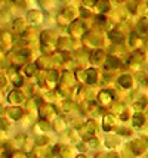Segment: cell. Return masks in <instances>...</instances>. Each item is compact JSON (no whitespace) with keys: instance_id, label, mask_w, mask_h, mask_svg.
<instances>
[{"instance_id":"cell-31","label":"cell","mask_w":148,"mask_h":158,"mask_svg":"<svg viewBox=\"0 0 148 158\" xmlns=\"http://www.w3.org/2000/svg\"><path fill=\"white\" fill-rule=\"evenodd\" d=\"M95 7L98 9L99 12H107L108 7H110V3H108V2H104V0H98L96 5H95Z\"/></svg>"},{"instance_id":"cell-45","label":"cell","mask_w":148,"mask_h":158,"mask_svg":"<svg viewBox=\"0 0 148 158\" xmlns=\"http://www.w3.org/2000/svg\"><path fill=\"white\" fill-rule=\"evenodd\" d=\"M108 157L110 158H119V155H117L116 152H111V154H108Z\"/></svg>"},{"instance_id":"cell-23","label":"cell","mask_w":148,"mask_h":158,"mask_svg":"<svg viewBox=\"0 0 148 158\" xmlns=\"http://www.w3.org/2000/svg\"><path fill=\"white\" fill-rule=\"evenodd\" d=\"M144 58H145L144 50H135L133 53L130 55V58H129V62H130V64H142Z\"/></svg>"},{"instance_id":"cell-25","label":"cell","mask_w":148,"mask_h":158,"mask_svg":"<svg viewBox=\"0 0 148 158\" xmlns=\"http://www.w3.org/2000/svg\"><path fill=\"white\" fill-rule=\"evenodd\" d=\"M37 69H39V65L33 62V64H27L25 67H24V74L27 77H33L36 76V73H37Z\"/></svg>"},{"instance_id":"cell-44","label":"cell","mask_w":148,"mask_h":158,"mask_svg":"<svg viewBox=\"0 0 148 158\" xmlns=\"http://www.w3.org/2000/svg\"><path fill=\"white\" fill-rule=\"evenodd\" d=\"M2 87H6V76H2Z\"/></svg>"},{"instance_id":"cell-46","label":"cell","mask_w":148,"mask_h":158,"mask_svg":"<svg viewBox=\"0 0 148 158\" xmlns=\"http://www.w3.org/2000/svg\"><path fill=\"white\" fill-rule=\"evenodd\" d=\"M76 158H87V157H86L85 154H80V155H77V157H76Z\"/></svg>"},{"instance_id":"cell-30","label":"cell","mask_w":148,"mask_h":158,"mask_svg":"<svg viewBox=\"0 0 148 158\" xmlns=\"http://www.w3.org/2000/svg\"><path fill=\"white\" fill-rule=\"evenodd\" d=\"M71 152H73V151H71L70 146H61L58 157H59V158H71Z\"/></svg>"},{"instance_id":"cell-11","label":"cell","mask_w":148,"mask_h":158,"mask_svg":"<svg viewBox=\"0 0 148 158\" xmlns=\"http://www.w3.org/2000/svg\"><path fill=\"white\" fill-rule=\"evenodd\" d=\"M44 78H46V86H50V89H53L59 80V74H58L57 69H48Z\"/></svg>"},{"instance_id":"cell-42","label":"cell","mask_w":148,"mask_h":158,"mask_svg":"<svg viewBox=\"0 0 148 158\" xmlns=\"http://www.w3.org/2000/svg\"><path fill=\"white\" fill-rule=\"evenodd\" d=\"M77 148H78V151H83V152H85L86 149H87V145H86L85 142H83V143H78Z\"/></svg>"},{"instance_id":"cell-6","label":"cell","mask_w":148,"mask_h":158,"mask_svg":"<svg viewBox=\"0 0 148 158\" xmlns=\"http://www.w3.org/2000/svg\"><path fill=\"white\" fill-rule=\"evenodd\" d=\"M39 114H40V118H42L43 121H50V120L55 118L57 111H55V108L52 105H42L39 108Z\"/></svg>"},{"instance_id":"cell-39","label":"cell","mask_w":148,"mask_h":158,"mask_svg":"<svg viewBox=\"0 0 148 158\" xmlns=\"http://www.w3.org/2000/svg\"><path fill=\"white\" fill-rule=\"evenodd\" d=\"M39 126H40V129L42 130H48L50 126H49V123L48 121H43V120H40V123H39Z\"/></svg>"},{"instance_id":"cell-38","label":"cell","mask_w":148,"mask_h":158,"mask_svg":"<svg viewBox=\"0 0 148 158\" xmlns=\"http://www.w3.org/2000/svg\"><path fill=\"white\" fill-rule=\"evenodd\" d=\"M80 15H82L83 18H89V16H92L91 12L87 10V7H85V6H83L82 9H80Z\"/></svg>"},{"instance_id":"cell-18","label":"cell","mask_w":148,"mask_h":158,"mask_svg":"<svg viewBox=\"0 0 148 158\" xmlns=\"http://www.w3.org/2000/svg\"><path fill=\"white\" fill-rule=\"evenodd\" d=\"M117 83L121 89H130L132 87V83H133V78L130 74H121V76L117 78Z\"/></svg>"},{"instance_id":"cell-7","label":"cell","mask_w":148,"mask_h":158,"mask_svg":"<svg viewBox=\"0 0 148 158\" xmlns=\"http://www.w3.org/2000/svg\"><path fill=\"white\" fill-rule=\"evenodd\" d=\"M105 59H107L105 52H104V50H101V49H95V50H92L91 55H89V61H91V64H93V65H101Z\"/></svg>"},{"instance_id":"cell-33","label":"cell","mask_w":148,"mask_h":158,"mask_svg":"<svg viewBox=\"0 0 148 158\" xmlns=\"http://www.w3.org/2000/svg\"><path fill=\"white\" fill-rule=\"evenodd\" d=\"M136 80H138V83L142 84V86H145V84L148 83L147 74H145V73H138V74H136Z\"/></svg>"},{"instance_id":"cell-2","label":"cell","mask_w":148,"mask_h":158,"mask_svg":"<svg viewBox=\"0 0 148 158\" xmlns=\"http://www.w3.org/2000/svg\"><path fill=\"white\" fill-rule=\"evenodd\" d=\"M68 28H70L68 31H70L71 39L74 41H78L80 39H85L86 34H87V28H86L85 22L82 19H76Z\"/></svg>"},{"instance_id":"cell-3","label":"cell","mask_w":148,"mask_h":158,"mask_svg":"<svg viewBox=\"0 0 148 158\" xmlns=\"http://www.w3.org/2000/svg\"><path fill=\"white\" fill-rule=\"evenodd\" d=\"M77 15V9L76 7H65L61 14L58 15V24L62 25V27H70L71 24L74 22V18Z\"/></svg>"},{"instance_id":"cell-10","label":"cell","mask_w":148,"mask_h":158,"mask_svg":"<svg viewBox=\"0 0 148 158\" xmlns=\"http://www.w3.org/2000/svg\"><path fill=\"white\" fill-rule=\"evenodd\" d=\"M98 103L102 106H108L113 103V93L110 90H101L98 93Z\"/></svg>"},{"instance_id":"cell-41","label":"cell","mask_w":148,"mask_h":158,"mask_svg":"<svg viewBox=\"0 0 148 158\" xmlns=\"http://www.w3.org/2000/svg\"><path fill=\"white\" fill-rule=\"evenodd\" d=\"M12 158H27V155H25L24 152H14Z\"/></svg>"},{"instance_id":"cell-34","label":"cell","mask_w":148,"mask_h":158,"mask_svg":"<svg viewBox=\"0 0 148 158\" xmlns=\"http://www.w3.org/2000/svg\"><path fill=\"white\" fill-rule=\"evenodd\" d=\"M138 6H139L138 2H129V3H127V10H129L130 14H135L136 9H138Z\"/></svg>"},{"instance_id":"cell-5","label":"cell","mask_w":148,"mask_h":158,"mask_svg":"<svg viewBox=\"0 0 148 158\" xmlns=\"http://www.w3.org/2000/svg\"><path fill=\"white\" fill-rule=\"evenodd\" d=\"M127 146H129L130 151L133 152V155H141L142 152L147 151V142L144 139H135Z\"/></svg>"},{"instance_id":"cell-20","label":"cell","mask_w":148,"mask_h":158,"mask_svg":"<svg viewBox=\"0 0 148 158\" xmlns=\"http://www.w3.org/2000/svg\"><path fill=\"white\" fill-rule=\"evenodd\" d=\"M120 64H121V62H120V59L117 56L108 55L105 59V68L107 69H117V68H120Z\"/></svg>"},{"instance_id":"cell-9","label":"cell","mask_w":148,"mask_h":158,"mask_svg":"<svg viewBox=\"0 0 148 158\" xmlns=\"http://www.w3.org/2000/svg\"><path fill=\"white\" fill-rule=\"evenodd\" d=\"M96 129H98V127H96V123H95L93 120H89L87 123H85V126L80 127V133H82V136L86 139V138H91L92 135L96 131Z\"/></svg>"},{"instance_id":"cell-17","label":"cell","mask_w":148,"mask_h":158,"mask_svg":"<svg viewBox=\"0 0 148 158\" xmlns=\"http://www.w3.org/2000/svg\"><path fill=\"white\" fill-rule=\"evenodd\" d=\"M12 31L15 33H27V22L24 18H16V19L12 22Z\"/></svg>"},{"instance_id":"cell-1","label":"cell","mask_w":148,"mask_h":158,"mask_svg":"<svg viewBox=\"0 0 148 158\" xmlns=\"http://www.w3.org/2000/svg\"><path fill=\"white\" fill-rule=\"evenodd\" d=\"M55 34L53 31H43L40 34V43H42V50L44 55H52L58 49V41H55Z\"/></svg>"},{"instance_id":"cell-12","label":"cell","mask_w":148,"mask_h":158,"mask_svg":"<svg viewBox=\"0 0 148 158\" xmlns=\"http://www.w3.org/2000/svg\"><path fill=\"white\" fill-rule=\"evenodd\" d=\"M108 39L113 41L114 44H121L123 40H125V33H121L119 28L110 30V31H108Z\"/></svg>"},{"instance_id":"cell-19","label":"cell","mask_w":148,"mask_h":158,"mask_svg":"<svg viewBox=\"0 0 148 158\" xmlns=\"http://www.w3.org/2000/svg\"><path fill=\"white\" fill-rule=\"evenodd\" d=\"M98 81V71L95 68H89L85 71V83L86 84H95Z\"/></svg>"},{"instance_id":"cell-27","label":"cell","mask_w":148,"mask_h":158,"mask_svg":"<svg viewBox=\"0 0 148 158\" xmlns=\"http://www.w3.org/2000/svg\"><path fill=\"white\" fill-rule=\"evenodd\" d=\"M142 44V40H141V37L136 34V33H133V34H130V37H129V46L130 48H133V49H136V48H139Z\"/></svg>"},{"instance_id":"cell-32","label":"cell","mask_w":148,"mask_h":158,"mask_svg":"<svg viewBox=\"0 0 148 158\" xmlns=\"http://www.w3.org/2000/svg\"><path fill=\"white\" fill-rule=\"evenodd\" d=\"M85 143L87 145V148H96V146H98V139L95 138V136L86 138L85 139Z\"/></svg>"},{"instance_id":"cell-13","label":"cell","mask_w":148,"mask_h":158,"mask_svg":"<svg viewBox=\"0 0 148 158\" xmlns=\"http://www.w3.org/2000/svg\"><path fill=\"white\" fill-rule=\"evenodd\" d=\"M116 117L114 114H105L104 115V120H102V129L105 131H111L116 127Z\"/></svg>"},{"instance_id":"cell-15","label":"cell","mask_w":148,"mask_h":158,"mask_svg":"<svg viewBox=\"0 0 148 158\" xmlns=\"http://www.w3.org/2000/svg\"><path fill=\"white\" fill-rule=\"evenodd\" d=\"M27 21H28L31 25H39L40 22L43 21V14L40 10H30L27 14Z\"/></svg>"},{"instance_id":"cell-4","label":"cell","mask_w":148,"mask_h":158,"mask_svg":"<svg viewBox=\"0 0 148 158\" xmlns=\"http://www.w3.org/2000/svg\"><path fill=\"white\" fill-rule=\"evenodd\" d=\"M30 55L31 53H30L28 49H21L18 52H12V55L9 56V61L12 64V67L18 68V67H21L22 64H25V62L28 61Z\"/></svg>"},{"instance_id":"cell-37","label":"cell","mask_w":148,"mask_h":158,"mask_svg":"<svg viewBox=\"0 0 148 158\" xmlns=\"http://www.w3.org/2000/svg\"><path fill=\"white\" fill-rule=\"evenodd\" d=\"M117 133H119V135H121V136H129V135H132V131L129 130V129H126V127H120Z\"/></svg>"},{"instance_id":"cell-21","label":"cell","mask_w":148,"mask_h":158,"mask_svg":"<svg viewBox=\"0 0 148 158\" xmlns=\"http://www.w3.org/2000/svg\"><path fill=\"white\" fill-rule=\"evenodd\" d=\"M12 34L11 33H7V31H3L2 33V50L5 52V50H7V49L12 46Z\"/></svg>"},{"instance_id":"cell-26","label":"cell","mask_w":148,"mask_h":158,"mask_svg":"<svg viewBox=\"0 0 148 158\" xmlns=\"http://www.w3.org/2000/svg\"><path fill=\"white\" fill-rule=\"evenodd\" d=\"M145 35L148 34V19L147 18H142L138 22V35Z\"/></svg>"},{"instance_id":"cell-43","label":"cell","mask_w":148,"mask_h":158,"mask_svg":"<svg viewBox=\"0 0 148 158\" xmlns=\"http://www.w3.org/2000/svg\"><path fill=\"white\" fill-rule=\"evenodd\" d=\"M95 158H110V157H108L107 154H102V152H99V154H96V155H95Z\"/></svg>"},{"instance_id":"cell-35","label":"cell","mask_w":148,"mask_h":158,"mask_svg":"<svg viewBox=\"0 0 148 158\" xmlns=\"http://www.w3.org/2000/svg\"><path fill=\"white\" fill-rule=\"evenodd\" d=\"M89 110H91V112H92V114H95V115L101 112L99 105H98V103H95V102H91V103H89Z\"/></svg>"},{"instance_id":"cell-36","label":"cell","mask_w":148,"mask_h":158,"mask_svg":"<svg viewBox=\"0 0 148 158\" xmlns=\"http://www.w3.org/2000/svg\"><path fill=\"white\" fill-rule=\"evenodd\" d=\"M76 78H77V81L85 83V71H82V69H77V71H76Z\"/></svg>"},{"instance_id":"cell-29","label":"cell","mask_w":148,"mask_h":158,"mask_svg":"<svg viewBox=\"0 0 148 158\" xmlns=\"http://www.w3.org/2000/svg\"><path fill=\"white\" fill-rule=\"evenodd\" d=\"M107 24H108V19H107L104 15H98V16L95 18V25H96L98 28L107 27Z\"/></svg>"},{"instance_id":"cell-24","label":"cell","mask_w":148,"mask_h":158,"mask_svg":"<svg viewBox=\"0 0 148 158\" xmlns=\"http://www.w3.org/2000/svg\"><path fill=\"white\" fill-rule=\"evenodd\" d=\"M132 124H133L135 127H142V126L145 124L144 114H142V112H135L133 117H132Z\"/></svg>"},{"instance_id":"cell-40","label":"cell","mask_w":148,"mask_h":158,"mask_svg":"<svg viewBox=\"0 0 148 158\" xmlns=\"http://www.w3.org/2000/svg\"><path fill=\"white\" fill-rule=\"evenodd\" d=\"M96 5V2H93V0H85L83 2V6L85 7H91V6H95Z\"/></svg>"},{"instance_id":"cell-22","label":"cell","mask_w":148,"mask_h":158,"mask_svg":"<svg viewBox=\"0 0 148 158\" xmlns=\"http://www.w3.org/2000/svg\"><path fill=\"white\" fill-rule=\"evenodd\" d=\"M52 129L57 131V133H62V131H65V129H67L65 120H64V118H57V120L52 123Z\"/></svg>"},{"instance_id":"cell-14","label":"cell","mask_w":148,"mask_h":158,"mask_svg":"<svg viewBox=\"0 0 148 158\" xmlns=\"http://www.w3.org/2000/svg\"><path fill=\"white\" fill-rule=\"evenodd\" d=\"M7 101L11 103H14V105H19L25 101V96H24V93L19 92V90H12L9 95H7Z\"/></svg>"},{"instance_id":"cell-28","label":"cell","mask_w":148,"mask_h":158,"mask_svg":"<svg viewBox=\"0 0 148 158\" xmlns=\"http://www.w3.org/2000/svg\"><path fill=\"white\" fill-rule=\"evenodd\" d=\"M147 103H148V101H147V99H145L144 96H142L141 99H139L138 102H135L133 105H132V106H133V110H135V111H138V112H139V111H142L144 108H145V106H147Z\"/></svg>"},{"instance_id":"cell-8","label":"cell","mask_w":148,"mask_h":158,"mask_svg":"<svg viewBox=\"0 0 148 158\" xmlns=\"http://www.w3.org/2000/svg\"><path fill=\"white\" fill-rule=\"evenodd\" d=\"M83 43H85L86 48H92L95 50V48L101 44V37L98 34H95V33H87L86 37L83 39Z\"/></svg>"},{"instance_id":"cell-16","label":"cell","mask_w":148,"mask_h":158,"mask_svg":"<svg viewBox=\"0 0 148 158\" xmlns=\"http://www.w3.org/2000/svg\"><path fill=\"white\" fill-rule=\"evenodd\" d=\"M6 112H7V115H9V118L14 120V121L21 120V118L24 117V114H25V111L22 110V108H19V106H11Z\"/></svg>"}]
</instances>
